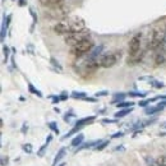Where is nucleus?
<instances>
[{
  "instance_id": "obj_36",
  "label": "nucleus",
  "mask_w": 166,
  "mask_h": 166,
  "mask_svg": "<svg viewBox=\"0 0 166 166\" xmlns=\"http://www.w3.org/2000/svg\"><path fill=\"white\" fill-rule=\"evenodd\" d=\"M102 123H109V124H111V123H118V119L115 118V119H102Z\"/></svg>"
},
{
  "instance_id": "obj_17",
  "label": "nucleus",
  "mask_w": 166,
  "mask_h": 166,
  "mask_svg": "<svg viewBox=\"0 0 166 166\" xmlns=\"http://www.w3.org/2000/svg\"><path fill=\"white\" fill-rule=\"evenodd\" d=\"M133 111V107H128V109H120L119 111H116L115 112V116L116 119H120V118H124V116H127V115H129V114Z\"/></svg>"
},
{
  "instance_id": "obj_34",
  "label": "nucleus",
  "mask_w": 166,
  "mask_h": 166,
  "mask_svg": "<svg viewBox=\"0 0 166 166\" xmlns=\"http://www.w3.org/2000/svg\"><path fill=\"white\" fill-rule=\"evenodd\" d=\"M72 116H74V114H73V112H72V111H70L69 114L67 112V114H65V115H64V121L69 123V121H70V118H72Z\"/></svg>"
},
{
  "instance_id": "obj_33",
  "label": "nucleus",
  "mask_w": 166,
  "mask_h": 166,
  "mask_svg": "<svg viewBox=\"0 0 166 166\" xmlns=\"http://www.w3.org/2000/svg\"><path fill=\"white\" fill-rule=\"evenodd\" d=\"M107 95H109L107 91H100V92H96V93H95L96 97H102V96H107Z\"/></svg>"
},
{
  "instance_id": "obj_19",
  "label": "nucleus",
  "mask_w": 166,
  "mask_h": 166,
  "mask_svg": "<svg viewBox=\"0 0 166 166\" xmlns=\"http://www.w3.org/2000/svg\"><path fill=\"white\" fill-rule=\"evenodd\" d=\"M70 97L74 98V100H85L87 97V93L86 92H78V91H73L70 93Z\"/></svg>"
},
{
  "instance_id": "obj_46",
  "label": "nucleus",
  "mask_w": 166,
  "mask_h": 166,
  "mask_svg": "<svg viewBox=\"0 0 166 166\" xmlns=\"http://www.w3.org/2000/svg\"><path fill=\"white\" fill-rule=\"evenodd\" d=\"M165 31H166V29H165Z\"/></svg>"
},
{
  "instance_id": "obj_1",
  "label": "nucleus",
  "mask_w": 166,
  "mask_h": 166,
  "mask_svg": "<svg viewBox=\"0 0 166 166\" xmlns=\"http://www.w3.org/2000/svg\"><path fill=\"white\" fill-rule=\"evenodd\" d=\"M54 32L60 36H67L68 33H74V32H82L86 31V22L79 17L74 18H65L53 27Z\"/></svg>"
},
{
  "instance_id": "obj_37",
  "label": "nucleus",
  "mask_w": 166,
  "mask_h": 166,
  "mask_svg": "<svg viewBox=\"0 0 166 166\" xmlns=\"http://www.w3.org/2000/svg\"><path fill=\"white\" fill-rule=\"evenodd\" d=\"M50 61H51V63H53V64H54L55 67H58V68H59V69L61 70V65H60V64L58 63V61H56V60H55L54 58H51V59H50Z\"/></svg>"
},
{
  "instance_id": "obj_10",
  "label": "nucleus",
  "mask_w": 166,
  "mask_h": 166,
  "mask_svg": "<svg viewBox=\"0 0 166 166\" xmlns=\"http://www.w3.org/2000/svg\"><path fill=\"white\" fill-rule=\"evenodd\" d=\"M102 142V139H95V141H91V142H86V143H82L79 147H77V150L74 152H79L82 150H86V148H95L97 147L98 144Z\"/></svg>"
},
{
  "instance_id": "obj_14",
  "label": "nucleus",
  "mask_w": 166,
  "mask_h": 166,
  "mask_svg": "<svg viewBox=\"0 0 166 166\" xmlns=\"http://www.w3.org/2000/svg\"><path fill=\"white\" fill-rule=\"evenodd\" d=\"M83 141H85V134L83 133H78L77 136L72 139V142H70V146L72 147H79L81 144L83 143Z\"/></svg>"
},
{
  "instance_id": "obj_35",
  "label": "nucleus",
  "mask_w": 166,
  "mask_h": 166,
  "mask_svg": "<svg viewBox=\"0 0 166 166\" xmlns=\"http://www.w3.org/2000/svg\"><path fill=\"white\" fill-rule=\"evenodd\" d=\"M123 136H124V132H118V133H114L111 136V138L114 139V138H119V137H123Z\"/></svg>"
},
{
  "instance_id": "obj_23",
  "label": "nucleus",
  "mask_w": 166,
  "mask_h": 166,
  "mask_svg": "<svg viewBox=\"0 0 166 166\" xmlns=\"http://www.w3.org/2000/svg\"><path fill=\"white\" fill-rule=\"evenodd\" d=\"M47 127L53 130L55 134H59L60 133V130H59V128H58V124L55 123V121H50V123H47Z\"/></svg>"
},
{
  "instance_id": "obj_28",
  "label": "nucleus",
  "mask_w": 166,
  "mask_h": 166,
  "mask_svg": "<svg viewBox=\"0 0 166 166\" xmlns=\"http://www.w3.org/2000/svg\"><path fill=\"white\" fill-rule=\"evenodd\" d=\"M151 85H152L153 87H156V88H164V87H165V85H164L162 82H159V81L152 79V78H151Z\"/></svg>"
},
{
  "instance_id": "obj_24",
  "label": "nucleus",
  "mask_w": 166,
  "mask_h": 166,
  "mask_svg": "<svg viewBox=\"0 0 166 166\" xmlns=\"http://www.w3.org/2000/svg\"><path fill=\"white\" fill-rule=\"evenodd\" d=\"M146 95L147 93L146 92H134V91H132V92H128V96H130V97H146Z\"/></svg>"
},
{
  "instance_id": "obj_29",
  "label": "nucleus",
  "mask_w": 166,
  "mask_h": 166,
  "mask_svg": "<svg viewBox=\"0 0 166 166\" xmlns=\"http://www.w3.org/2000/svg\"><path fill=\"white\" fill-rule=\"evenodd\" d=\"M22 150H23L26 153H32V151H33L32 144H29V143H24L23 146H22Z\"/></svg>"
},
{
  "instance_id": "obj_38",
  "label": "nucleus",
  "mask_w": 166,
  "mask_h": 166,
  "mask_svg": "<svg viewBox=\"0 0 166 166\" xmlns=\"http://www.w3.org/2000/svg\"><path fill=\"white\" fill-rule=\"evenodd\" d=\"M27 2H28V0H18V5L19 7H24L27 4Z\"/></svg>"
},
{
  "instance_id": "obj_13",
  "label": "nucleus",
  "mask_w": 166,
  "mask_h": 166,
  "mask_svg": "<svg viewBox=\"0 0 166 166\" xmlns=\"http://www.w3.org/2000/svg\"><path fill=\"white\" fill-rule=\"evenodd\" d=\"M65 153H67V147H61V148L58 151V153L55 155L54 161H53V166H58V165H59V162L64 159Z\"/></svg>"
},
{
  "instance_id": "obj_12",
  "label": "nucleus",
  "mask_w": 166,
  "mask_h": 166,
  "mask_svg": "<svg viewBox=\"0 0 166 166\" xmlns=\"http://www.w3.org/2000/svg\"><path fill=\"white\" fill-rule=\"evenodd\" d=\"M166 63V54L161 50L155 51V64L156 65H162Z\"/></svg>"
},
{
  "instance_id": "obj_26",
  "label": "nucleus",
  "mask_w": 166,
  "mask_h": 166,
  "mask_svg": "<svg viewBox=\"0 0 166 166\" xmlns=\"http://www.w3.org/2000/svg\"><path fill=\"white\" fill-rule=\"evenodd\" d=\"M144 160H146V164H147V166H159V162H157V160H155L153 157H146Z\"/></svg>"
},
{
  "instance_id": "obj_45",
  "label": "nucleus",
  "mask_w": 166,
  "mask_h": 166,
  "mask_svg": "<svg viewBox=\"0 0 166 166\" xmlns=\"http://www.w3.org/2000/svg\"><path fill=\"white\" fill-rule=\"evenodd\" d=\"M2 2H3V3H4V0H2Z\"/></svg>"
},
{
  "instance_id": "obj_25",
  "label": "nucleus",
  "mask_w": 166,
  "mask_h": 166,
  "mask_svg": "<svg viewBox=\"0 0 166 166\" xmlns=\"http://www.w3.org/2000/svg\"><path fill=\"white\" fill-rule=\"evenodd\" d=\"M50 144V142H45L42 146L40 147V150H38V152H37V156H40V157H42L44 156V153H45V150L47 148V146Z\"/></svg>"
},
{
  "instance_id": "obj_20",
  "label": "nucleus",
  "mask_w": 166,
  "mask_h": 166,
  "mask_svg": "<svg viewBox=\"0 0 166 166\" xmlns=\"http://www.w3.org/2000/svg\"><path fill=\"white\" fill-rule=\"evenodd\" d=\"M28 91H29L31 93H33V95L38 96L40 98H42V97H44V96H42V92H41L40 90H37V88H36V87H35L31 82H28Z\"/></svg>"
},
{
  "instance_id": "obj_2",
  "label": "nucleus",
  "mask_w": 166,
  "mask_h": 166,
  "mask_svg": "<svg viewBox=\"0 0 166 166\" xmlns=\"http://www.w3.org/2000/svg\"><path fill=\"white\" fill-rule=\"evenodd\" d=\"M142 33L138 32L136 33L129 41V45H128V60L127 63L130 65L134 64H138L139 61L142 60L143 55H144V51L142 50Z\"/></svg>"
},
{
  "instance_id": "obj_15",
  "label": "nucleus",
  "mask_w": 166,
  "mask_h": 166,
  "mask_svg": "<svg viewBox=\"0 0 166 166\" xmlns=\"http://www.w3.org/2000/svg\"><path fill=\"white\" fill-rule=\"evenodd\" d=\"M10 19H12V15H8V18H3V22H2V41H4L5 38V33H7V28L9 26V22H10Z\"/></svg>"
},
{
  "instance_id": "obj_8",
  "label": "nucleus",
  "mask_w": 166,
  "mask_h": 166,
  "mask_svg": "<svg viewBox=\"0 0 166 166\" xmlns=\"http://www.w3.org/2000/svg\"><path fill=\"white\" fill-rule=\"evenodd\" d=\"M103 50H105V45H98V46H95L90 53H88V56L86 59V63H92V61H98V59L101 58Z\"/></svg>"
},
{
  "instance_id": "obj_41",
  "label": "nucleus",
  "mask_w": 166,
  "mask_h": 166,
  "mask_svg": "<svg viewBox=\"0 0 166 166\" xmlns=\"http://www.w3.org/2000/svg\"><path fill=\"white\" fill-rule=\"evenodd\" d=\"M119 150H124V146H118V147L114 148V151H119Z\"/></svg>"
},
{
  "instance_id": "obj_4",
  "label": "nucleus",
  "mask_w": 166,
  "mask_h": 166,
  "mask_svg": "<svg viewBox=\"0 0 166 166\" xmlns=\"http://www.w3.org/2000/svg\"><path fill=\"white\" fill-rule=\"evenodd\" d=\"M95 47V44H93V41L91 38H87L85 41H82V42L77 44L76 46L72 47V54H73L76 58H81L83 55L88 54L90 51Z\"/></svg>"
},
{
  "instance_id": "obj_9",
  "label": "nucleus",
  "mask_w": 166,
  "mask_h": 166,
  "mask_svg": "<svg viewBox=\"0 0 166 166\" xmlns=\"http://www.w3.org/2000/svg\"><path fill=\"white\" fill-rule=\"evenodd\" d=\"M64 2L65 0H38V3L46 8H55V7L64 5Z\"/></svg>"
},
{
  "instance_id": "obj_16",
  "label": "nucleus",
  "mask_w": 166,
  "mask_h": 166,
  "mask_svg": "<svg viewBox=\"0 0 166 166\" xmlns=\"http://www.w3.org/2000/svg\"><path fill=\"white\" fill-rule=\"evenodd\" d=\"M128 96V93H124V92H116V93H114V96H112V103H119L121 101L125 100V97Z\"/></svg>"
},
{
  "instance_id": "obj_27",
  "label": "nucleus",
  "mask_w": 166,
  "mask_h": 166,
  "mask_svg": "<svg viewBox=\"0 0 166 166\" xmlns=\"http://www.w3.org/2000/svg\"><path fill=\"white\" fill-rule=\"evenodd\" d=\"M109 143H110V141H102V142L98 144V146H97V147H95L93 150H95V151H102L103 148H106V146H107Z\"/></svg>"
},
{
  "instance_id": "obj_18",
  "label": "nucleus",
  "mask_w": 166,
  "mask_h": 166,
  "mask_svg": "<svg viewBox=\"0 0 166 166\" xmlns=\"http://www.w3.org/2000/svg\"><path fill=\"white\" fill-rule=\"evenodd\" d=\"M162 110H164L162 106L156 105V106H152V107H146V110H144V114H146V115H153V114H156L159 111H162Z\"/></svg>"
},
{
  "instance_id": "obj_11",
  "label": "nucleus",
  "mask_w": 166,
  "mask_h": 166,
  "mask_svg": "<svg viewBox=\"0 0 166 166\" xmlns=\"http://www.w3.org/2000/svg\"><path fill=\"white\" fill-rule=\"evenodd\" d=\"M95 120H96V116H95V115L86 116V118H82V119L77 120V121H76V125H77V127H81V128H85L86 125H88V124L93 123Z\"/></svg>"
},
{
  "instance_id": "obj_5",
  "label": "nucleus",
  "mask_w": 166,
  "mask_h": 166,
  "mask_svg": "<svg viewBox=\"0 0 166 166\" xmlns=\"http://www.w3.org/2000/svg\"><path fill=\"white\" fill-rule=\"evenodd\" d=\"M164 36H165V32H162L161 29H159V28L152 29V32H151V35H150V37H148L147 49L151 50V51H156V50L160 47L161 42H162Z\"/></svg>"
},
{
  "instance_id": "obj_40",
  "label": "nucleus",
  "mask_w": 166,
  "mask_h": 166,
  "mask_svg": "<svg viewBox=\"0 0 166 166\" xmlns=\"http://www.w3.org/2000/svg\"><path fill=\"white\" fill-rule=\"evenodd\" d=\"M157 105H159V106H162V107L165 109V107H166V100H162V101H160V102L157 103Z\"/></svg>"
},
{
  "instance_id": "obj_22",
  "label": "nucleus",
  "mask_w": 166,
  "mask_h": 166,
  "mask_svg": "<svg viewBox=\"0 0 166 166\" xmlns=\"http://www.w3.org/2000/svg\"><path fill=\"white\" fill-rule=\"evenodd\" d=\"M82 128L81 127H77V125H74L73 127V129H70L67 134H64V136L63 137H61V139H67V138H69V137H72V136H73V134H76V133H78L79 130H81Z\"/></svg>"
},
{
  "instance_id": "obj_30",
  "label": "nucleus",
  "mask_w": 166,
  "mask_h": 166,
  "mask_svg": "<svg viewBox=\"0 0 166 166\" xmlns=\"http://www.w3.org/2000/svg\"><path fill=\"white\" fill-rule=\"evenodd\" d=\"M3 51H4V63H8V60H9V47L7 45H4Z\"/></svg>"
},
{
  "instance_id": "obj_7",
  "label": "nucleus",
  "mask_w": 166,
  "mask_h": 166,
  "mask_svg": "<svg viewBox=\"0 0 166 166\" xmlns=\"http://www.w3.org/2000/svg\"><path fill=\"white\" fill-rule=\"evenodd\" d=\"M69 10H67L63 5L60 7H55V8H49V15H46V18H51V19H65V17L68 15Z\"/></svg>"
},
{
  "instance_id": "obj_43",
  "label": "nucleus",
  "mask_w": 166,
  "mask_h": 166,
  "mask_svg": "<svg viewBox=\"0 0 166 166\" xmlns=\"http://www.w3.org/2000/svg\"><path fill=\"white\" fill-rule=\"evenodd\" d=\"M164 127H165V128H166V124H164Z\"/></svg>"
},
{
  "instance_id": "obj_3",
  "label": "nucleus",
  "mask_w": 166,
  "mask_h": 166,
  "mask_svg": "<svg viewBox=\"0 0 166 166\" xmlns=\"http://www.w3.org/2000/svg\"><path fill=\"white\" fill-rule=\"evenodd\" d=\"M121 56H123L121 50H115L107 54H102L101 58L98 59V64L101 68H111L121 59Z\"/></svg>"
},
{
  "instance_id": "obj_32",
  "label": "nucleus",
  "mask_w": 166,
  "mask_h": 166,
  "mask_svg": "<svg viewBox=\"0 0 166 166\" xmlns=\"http://www.w3.org/2000/svg\"><path fill=\"white\" fill-rule=\"evenodd\" d=\"M150 102H151V101H150V98H148V100L139 101V102H138V106H141V107H146L147 105H150Z\"/></svg>"
},
{
  "instance_id": "obj_42",
  "label": "nucleus",
  "mask_w": 166,
  "mask_h": 166,
  "mask_svg": "<svg viewBox=\"0 0 166 166\" xmlns=\"http://www.w3.org/2000/svg\"><path fill=\"white\" fill-rule=\"evenodd\" d=\"M58 166H65V164H64V162H63V164H59Z\"/></svg>"
},
{
  "instance_id": "obj_31",
  "label": "nucleus",
  "mask_w": 166,
  "mask_h": 166,
  "mask_svg": "<svg viewBox=\"0 0 166 166\" xmlns=\"http://www.w3.org/2000/svg\"><path fill=\"white\" fill-rule=\"evenodd\" d=\"M157 162H159V166H166V156H160L157 159Z\"/></svg>"
},
{
  "instance_id": "obj_39",
  "label": "nucleus",
  "mask_w": 166,
  "mask_h": 166,
  "mask_svg": "<svg viewBox=\"0 0 166 166\" xmlns=\"http://www.w3.org/2000/svg\"><path fill=\"white\" fill-rule=\"evenodd\" d=\"M83 101H88V102H97V100L95 97H86Z\"/></svg>"
},
{
  "instance_id": "obj_21",
  "label": "nucleus",
  "mask_w": 166,
  "mask_h": 166,
  "mask_svg": "<svg viewBox=\"0 0 166 166\" xmlns=\"http://www.w3.org/2000/svg\"><path fill=\"white\" fill-rule=\"evenodd\" d=\"M133 106H134L133 101H121V102L116 103L118 109H128V107H133Z\"/></svg>"
},
{
  "instance_id": "obj_44",
  "label": "nucleus",
  "mask_w": 166,
  "mask_h": 166,
  "mask_svg": "<svg viewBox=\"0 0 166 166\" xmlns=\"http://www.w3.org/2000/svg\"><path fill=\"white\" fill-rule=\"evenodd\" d=\"M12 2H15V0H12Z\"/></svg>"
},
{
  "instance_id": "obj_6",
  "label": "nucleus",
  "mask_w": 166,
  "mask_h": 166,
  "mask_svg": "<svg viewBox=\"0 0 166 166\" xmlns=\"http://www.w3.org/2000/svg\"><path fill=\"white\" fill-rule=\"evenodd\" d=\"M87 38H91L90 37V32L88 31H82V32H74V33H68L67 36H64V42L69 46H76L77 44L82 42Z\"/></svg>"
}]
</instances>
